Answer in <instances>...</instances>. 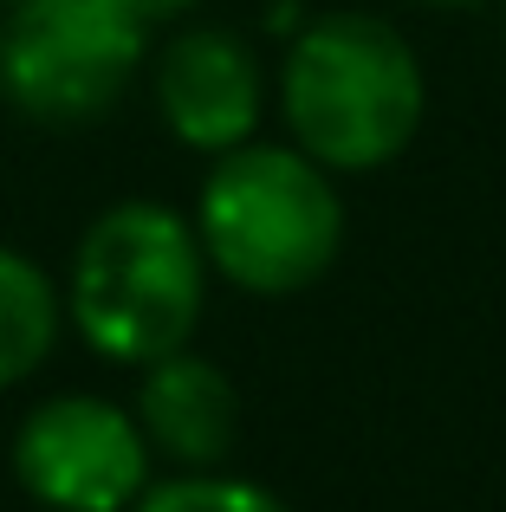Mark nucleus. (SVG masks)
<instances>
[{
    "label": "nucleus",
    "instance_id": "f257e3e1",
    "mask_svg": "<svg viewBox=\"0 0 506 512\" xmlns=\"http://www.w3.org/2000/svg\"><path fill=\"white\" fill-rule=\"evenodd\" d=\"M422 65L409 39L377 13H318L286 39L279 111L312 163L383 169L422 124Z\"/></svg>",
    "mask_w": 506,
    "mask_h": 512
},
{
    "label": "nucleus",
    "instance_id": "f03ea898",
    "mask_svg": "<svg viewBox=\"0 0 506 512\" xmlns=\"http://www.w3.org/2000/svg\"><path fill=\"white\" fill-rule=\"evenodd\" d=\"M208 305V253L195 221L163 201H117L85 227L72 253V312L78 338L111 363H156L182 350Z\"/></svg>",
    "mask_w": 506,
    "mask_h": 512
},
{
    "label": "nucleus",
    "instance_id": "7ed1b4c3",
    "mask_svg": "<svg viewBox=\"0 0 506 512\" xmlns=\"http://www.w3.org/2000/svg\"><path fill=\"white\" fill-rule=\"evenodd\" d=\"M195 234L221 279L260 299H286L331 273L344 247V201L325 163H312L305 150L241 143L208 169Z\"/></svg>",
    "mask_w": 506,
    "mask_h": 512
},
{
    "label": "nucleus",
    "instance_id": "20e7f679",
    "mask_svg": "<svg viewBox=\"0 0 506 512\" xmlns=\"http://www.w3.org/2000/svg\"><path fill=\"white\" fill-rule=\"evenodd\" d=\"M143 33L117 0H0V98L33 124H91L143 72Z\"/></svg>",
    "mask_w": 506,
    "mask_h": 512
},
{
    "label": "nucleus",
    "instance_id": "39448f33",
    "mask_svg": "<svg viewBox=\"0 0 506 512\" xmlns=\"http://www.w3.org/2000/svg\"><path fill=\"white\" fill-rule=\"evenodd\" d=\"M13 474L46 512H130L150 487V435L137 409L52 396L13 428Z\"/></svg>",
    "mask_w": 506,
    "mask_h": 512
},
{
    "label": "nucleus",
    "instance_id": "423d86ee",
    "mask_svg": "<svg viewBox=\"0 0 506 512\" xmlns=\"http://www.w3.org/2000/svg\"><path fill=\"white\" fill-rule=\"evenodd\" d=\"M156 111H163L169 137L189 143L202 156L241 150L260 130L266 111V72L247 33L234 26H182L163 52H156Z\"/></svg>",
    "mask_w": 506,
    "mask_h": 512
},
{
    "label": "nucleus",
    "instance_id": "0eeeda50",
    "mask_svg": "<svg viewBox=\"0 0 506 512\" xmlns=\"http://www.w3.org/2000/svg\"><path fill=\"white\" fill-rule=\"evenodd\" d=\"M137 428L150 435V454L176 461L182 474H208L234 454L241 441V396H234L228 370L195 357L189 344L169 357L143 363L137 383Z\"/></svg>",
    "mask_w": 506,
    "mask_h": 512
},
{
    "label": "nucleus",
    "instance_id": "6e6552de",
    "mask_svg": "<svg viewBox=\"0 0 506 512\" xmlns=\"http://www.w3.org/2000/svg\"><path fill=\"white\" fill-rule=\"evenodd\" d=\"M65 299L52 292L46 266H33L20 247L0 240V389L26 383L59 344Z\"/></svg>",
    "mask_w": 506,
    "mask_h": 512
},
{
    "label": "nucleus",
    "instance_id": "1a4fd4ad",
    "mask_svg": "<svg viewBox=\"0 0 506 512\" xmlns=\"http://www.w3.org/2000/svg\"><path fill=\"white\" fill-rule=\"evenodd\" d=\"M130 512H292L279 493L253 487V480H234V474H176L163 487H143V500Z\"/></svg>",
    "mask_w": 506,
    "mask_h": 512
},
{
    "label": "nucleus",
    "instance_id": "9d476101",
    "mask_svg": "<svg viewBox=\"0 0 506 512\" xmlns=\"http://www.w3.org/2000/svg\"><path fill=\"white\" fill-rule=\"evenodd\" d=\"M124 13H137L143 26H163V20H182V13H195L202 0H117Z\"/></svg>",
    "mask_w": 506,
    "mask_h": 512
},
{
    "label": "nucleus",
    "instance_id": "9b49d317",
    "mask_svg": "<svg viewBox=\"0 0 506 512\" xmlns=\"http://www.w3.org/2000/svg\"><path fill=\"white\" fill-rule=\"evenodd\" d=\"M416 7H474V0H416Z\"/></svg>",
    "mask_w": 506,
    "mask_h": 512
},
{
    "label": "nucleus",
    "instance_id": "f8f14e48",
    "mask_svg": "<svg viewBox=\"0 0 506 512\" xmlns=\"http://www.w3.org/2000/svg\"><path fill=\"white\" fill-rule=\"evenodd\" d=\"M500 33H506V0H500Z\"/></svg>",
    "mask_w": 506,
    "mask_h": 512
}]
</instances>
